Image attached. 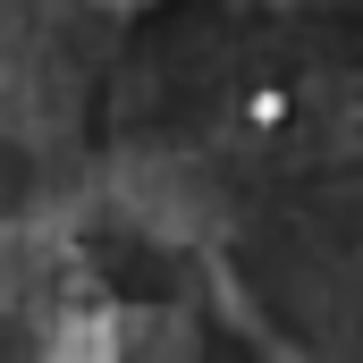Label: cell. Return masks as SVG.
Instances as JSON below:
<instances>
[{"label": "cell", "instance_id": "6da1fadb", "mask_svg": "<svg viewBox=\"0 0 363 363\" xmlns=\"http://www.w3.org/2000/svg\"><path fill=\"white\" fill-rule=\"evenodd\" d=\"M101 9H152V0H101Z\"/></svg>", "mask_w": 363, "mask_h": 363}]
</instances>
